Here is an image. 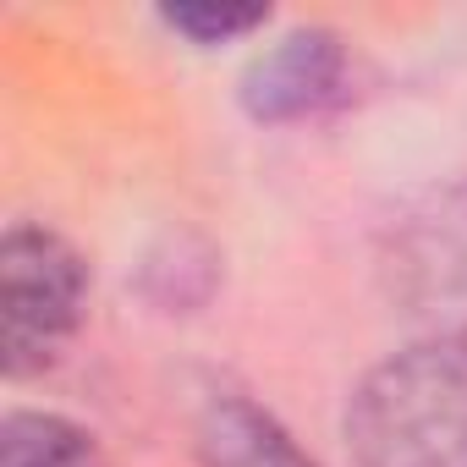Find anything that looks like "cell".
<instances>
[{
	"label": "cell",
	"instance_id": "52a82bcc",
	"mask_svg": "<svg viewBox=\"0 0 467 467\" xmlns=\"http://www.w3.org/2000/svg\"><path fill=\"white\" fill-rule=\"evenodd\" d=\"M265 6H171L165 23L176 34H187L192 45H225V39H243L254 28H265Z\"/></svg>",
	"mask_w": 467,
	"mask_h": 467
},
{
	"label": "cell",
	"instance_id": "3957f363",
	"mask_svg": "<svg viewBox=\"0 0 467 467\" xmlns=\"http://www.w3.org/2000/svg\"><path fill=\"white\" fill-rule=\"evenodd\" d=\"M83 259L39 225H17L0 243V314H6V374H45L83 319Z\"/></svg>",
	"mask_w": 467,
	"mask_h": 467
},
{
	"label": "cell",
	"instance_id": "277c9868",
	"mask_svg": "<svg viewBox=\"0 0 467 467\" xmlns=\"http://www.w3.org/2000/svg\"><path fill=\"white\" fill-rule=\"evenodd\" d=\"M347 83V50L325 28L286 34L270 56H259L243 78V105L259 121H303L325 110Z\"/></svg>",
	"mask_w": 467,
	"mask_h": 467
},
{
	"label": "cell",
	"instance_id": "8992f818",
	"mask_svg": "<svg viewBox=\"0 0 467 467\" xmlns=\"http://www.w3.org/2000/svg\"><path fill=\"white\" fill-rule=\"evenodd\" d=\"M0 467H99V445L88 429L56 412H17L6 418Z\"/></svg>",
	"mask_w": 467,
	"mask_h": 467
},
{
	"label": "cell",
	"instance_id": "6da1fadb",
	"mask_svg": "<svg viewBox=\"0 0 467 467\" xmlns=\"http://www.w3.org/2000/svg\"><path fill=\"white\" fill-rule=\"evenodd\" d=\"M358 467H467V341H418L347 407Z\"/></svg>",
	"mask_w": 467,
	"mask_h": 467
},
{
	"label": "cell",
	"instance_id": "7a4b0ae2",
	"mask_svg": "<svg viewBox=\"0 0 467 467\" xmlns=\"http://www.w3.org/2000/svg\"><path fill=\"white\" fill-rule=\"evenodd\" d=\"M379 275L423 341H467V182L429 187L390 220Z\"/></svg>",
	"mask_w": 467,
	"mask_h": 467
},
{
	"label": "cell",
	"instance_id": "5b68a950",
	"mask_svg": "<svg viewBox=\"0 0 467 467\" xmlns=\"http://www.w3.org/2000/svg\"><path fill=\"white\" fill-rule=\"evenodd\" d=\"M198 462L203 467H319L297 440L248 396L214 390L198 412Z\"/></svg>",
	"mask_w": 467,
	"mask_h": 467
}]
</instances>
